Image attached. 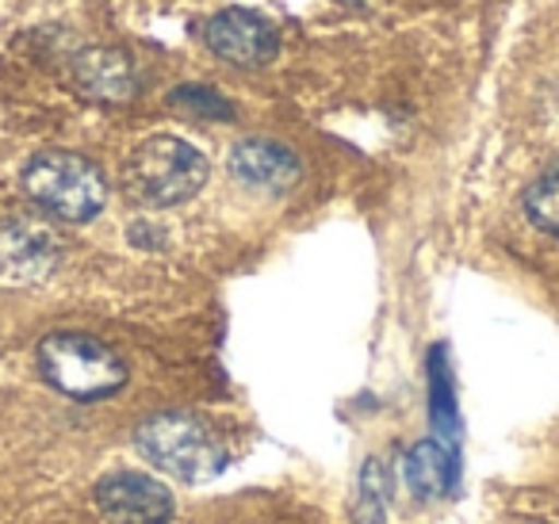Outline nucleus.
Returning <instances> with one entry per match:
<instances>
[{"mask_svg":"<svg viewBox=\"0 0 559 524\" xmlns=\"http://www.w3.org/2000/svg\"><path fill=\"white\" fill-rule=\"evenodd\" d=\"M169 104L177 111H188V116H203V119H230L234 108L215 93V88H203V85H188V88H177L169 96Z\"/></svg>","mask_w":559,"mask_h":524,"instance_id":"ddd939ff","label":"nucleus"},{"mask_svg":"<svg viewBox=\"0 0 559 524\" xmlns=\"http://www.w3.org/2000/svg\"><path fill=\"white\" fill-rule=\"evenodd\" d=\"M73 85L88 100L100 104H123L134 96V70L116 50H85L73 62Z\"/></svg>","mask_w":559,"mask_h":524,"instance_id":"6e6552de","label":"nucleus"},{"mask_svg":"<svg viewBox=\"0 0 559 524\" xmlns=\"http://www.w3.org/2000/svg\"><path fill=\"white\" fill-rule=\"evenodd\" d=\"M96 505L111 524H169L173 493L142 471H116L96 486Z\"/></svg>","mask_w":559,"mask_h":524,"instance_id":"39448f33","label":"nucleus"},{"mask_svg":"<svg viewBox=\"0 0 559 524\" xmlns=\"http://www.w3.org/2000/svg\"><path fill=\"white\" fill-rule=\"evenodd\" d=\"M525 211L540 230L559 238V157L528 184L525 192Z\"/></svg>","mask_w":559,"mask_h":524,"instance_id":"f8f14e48","label":"nucleus"},{"mask_svg":"<svg viewBox=\"0 0 559 524\" xmlns=\"http://www.w3.org/2000/svg\"><path fill=\"white\" fill-rule=\"evenodd\" d=\"M207 180V157L185 139L154 134L127 162V188L150 207H177L192 200Z\"/></svg>","mask_w":559,"mask_h":524,"instance_id":"7ed1b4c3","label":"nucleus"},{"mask_svg":"<svg viewBox=\"0 0 559 524\" xmlns=\"http://www.w3.org/2000/svg\"><path fill=\"white\" fill-rule=\"evenodd\" d=\"M391 498V475L383 460H368L357 478V501H353V524H383Z\"/></svg>","mask_w":559,"mask_h":524,"instance_id":"9b49d317","label":"nucleus"},{"mask_svg":"<svg viewBox=\"0 0 559 524\" xmlns=\"http://www.w3.org/2000/svg\"><path fill=\"white\" fill-rule=\"evenodd\" d=\"M429 417L437 425V437L444 448L456 452V398H452V379L449 364H444V348L429 356Z\"/></svg>","mask_w":559,"mask_h":524,"instance_id":"9d476101","label":"nucleus"},{"mask_svg":"<svg viewBox=\"0 0 559 524\" xmlns=\"http://www.w3.org/2000/svg\"><path fill=\"white\" fill-rule=\"evenodd\" d=\"M134 444H139L142 460L180 483H203V478L218 475L226 463L218 437L192 414L150 417L134 432Z\"/></svg>","mask_w":559,"mask_h":524,"instance_id":"f03ea898","label":"nucleus"},{"mask_svg":"<svg viewBox=\"0 0 559 524\" xmlns=\"http://www.w3.org/2000/svg\"><path fill=\"white\" fill-rule=\"evenodd\" d=\"M24 192L62 223H88L104 211L108 184L93 162L66 150L35 154L24 169Z\"/></svg>","mask_w":559,"mask_h":524,"instance_id":"f257e3e1","label":"nucleus"},{"mask_svg":"<svg viewBox=\"0 0 559 524\" xmlns=\"http://www.w3.org/2000/svg\"><path fill=\"white\" fill-rule=\"evenodd\" d=\"M39 371L66 398H108L127 383V364L85 333H55L39 345Z\"/></svg>","mask_w":559,"mask_h":524,"instance_id":"20e7f679","label":"nucleus"},{"mask_svg":"<svg viewBox=\"0 0 559 524\" xmlns=\"http://www.w3.org/2000/svg\"><path fill=\"white\" fill-rule=\"evenodd\" d=\"M203 39H207V47L215 50L223 62H234V66H264L269 58H276V50H280V39H276V32H272V24H264L261 16L241 12V9L218 12L215 20H207Z\"/></svg>","mask_w":559,"mask_h":524,"instance_id":"423d86ee","label":"nucleus"},{"mask_svg":"<svg viewBox=\"0 0 559 524\" xmlns=\"http://www.w3.org/2000/svg\"><path fill=\"white\" fill-rule=\"evenodd\" d=\"M0 249L9 253L12 264H27V269H35V264L50 257V238L43 230H32V226H16L12 234H4Z\"/></svg>","mask_w":559,"mask_h":524,"instance_id":"4468645a","label":"nucleus"},{"mask_svg":"<svg viewBox=\"0 0 559 524\" xmlns=\"http://www.w3.org/2000/svg\"><path fill=\"white\" fill-rule=\"evenodd\" d=\"M406 486L414 498L429 501L441 498L456 486V452L444 448L441 440H421L406 452Z\"/></svg>","mask_w":559,"mask_h":524,"instance_id":"1a4fd4ad","label":"nucleus"},{"mask_svg":"<svg viewBox=\"0 0 559 524\" xmlns=\"http://www.w3.org/2000/svg\"><path fill=\"white\" fill-rule=\"evenodd\" d=\"M230 172L249 188H264V192H284L299 180L304 165L288 146L269 139H246L230 150Z\"/></svg>","mask_w":559,"mask_h":524,"instance_id":"0eeeda50","label":"nucleus"}]
</instances>
